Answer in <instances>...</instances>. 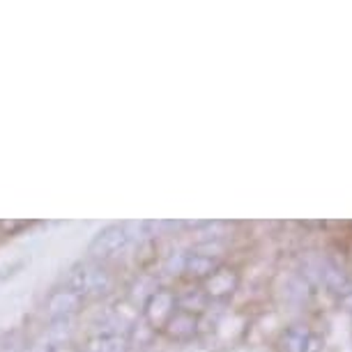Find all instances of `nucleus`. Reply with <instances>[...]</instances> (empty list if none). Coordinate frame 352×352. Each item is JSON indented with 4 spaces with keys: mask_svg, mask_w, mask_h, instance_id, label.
Listing matches in <instances>:
<instances>
[{
    "mask_svg": "<svg viewBox=\"0 0 352 352\" xmlns=\"http://www.w3.org/2000/svg\"><path fill=\"white\" fill-rule=\"evenodd\" d=\"M136 242L138 240L131 223H109L90 237L85 258L116 267L118 263H122L124 256H131V249H134Z\"/></svg>",
    "mask_w": 352,
    "mask_h": 352,
    "instance_id": "2",
    "label": "nucleus"
},
{
    "mask_svg": "<svg viewBox=\"0 0 352 352\" xmlns=\"http://www.w3.org/2000/svg\"><path fill=\"white\" fill-rule=\"evenodd\" d=\"M60 285L74 290L85 302H109L118 295V274L116 267L102 265L90 258H81L65 272Z\"/></svg>",
    "mask_w": 352,
    "mask_h": 352,
    "instance_id": "1",
    "label": "nucleus"
},
{
    "mask_svg": "<svg viewBox=\"0 0 352 352\" xmlns=\"http://www.w3.org/2000/svg\"><path fill=\"white\" fill-rule=\"evenodd\" d=\"M159 278L157 274L152 270L148 272H134V276L129 278V283L124 285V292H122V297L127 300L129 304H134V307L141 311V307L145 304V300L159 288Z\"/></svg>",
    "mask_w": 352,
    "mask_h": 352,
    "instance_id": "6",
    "label": "nucleus"
},
{
    "mask_svg": "<svg viewBox=\"0 0 352 352\" xmlns=\"http://www.w3.org/2000/svg\"><path fill=\"white\" fill-rule=\"evenodd\" d=\"M198 331V316H191V314H184V311H177L175 316L170 318L168 322H166V327L162 329L164 338H168V341H189V338H194Z\"/></svg>",
    "mask_w": 352,
    "mask_h": 352,
    "instance_id": "7",
    "label": "nucleus"
},
{
    "mask_svg": "<svg viewBox=\"0 0 352 352\" xmlns=\"http://www.w3.org/2000/svg\"><path fill=\"white\" fill-rule=\"evenodd\" d=\"M25 265H28V261H25V258H16V261H12V263L0 265V283H5V281H10V278H14L19 272L25 267Z\"/></svg>",
    "mask_w": 352,
    "mask_h": 352,
    "instance_id": "11",
    "label": "nucleus"
},
{
    "mask_svg": "<svg viewBox=\"0 0 352 352\" xmlns=\"http://www.w3.org/2000/svg\"><path fill=\"white\" fill-rule=\"evenodd\" d=\"M85 309H88V302L81 295H76L74 290L58 283L56 288H51L44 295L42 302L44 327H49V324H76L78 318L85 314Z\"/></svg>",
    "mask_w": 352,
    "mask_h": 352,
    "instance_id": "3",
    "label": "nucleus"
},
{
    "mask_svg": "<svg viewBox=\"0 0 352 352\" xmlns=\"http://www.w3.org/2000/svg\"><path fill=\"white\" fill-rule=\"evenodd\" d=\"M30 226H32V221H23V219H0V242L21 235V232L28 230Z\"/></svg>",
    "mask_w": 352,
    "mask_h": 352,
    "instance_id": "10",
    "label": "nucleus"
},
{
    "mask_svg": "<svg viewBox=\"0 0 352 352\" xmlns=\"http://www.w3.org/2000/svg\"><path fill=\"white\" fill-rule=\"evenodd\" d=\"M212 270H214V265H212L205 256H196L191 254L187 256V261H184V276L187 278H194V281H201V278H208L212 274Z\"/></svg>",
    "mask_w": 352,
    "mask_h": 352,
    "instance_id": "9",
    "label": "nucleus"
},
{
    "mask_svg": "<svg viewBox=\"0 0 352 352\" xmlns=\"http://www.w3.org/2000/svg\"><path fill=\"white\" fill-rule=\"evenodd\" d=\"M175 314H177L175 288H166V285H159L141 307V320L148 324L152 331H157V334H162L166 322Z\"/></svg>",
    "mask_w": 352,
    "mask_h": 352,
    "instance_id": "4",
    "label": "nucleus"
},
{
    "mask_svg": "<svg viewBox=\"0 0 352 352\" xmlns=\"http://www.w3.org/2000/svg\"><path fill=\"white\" fill-rule=\"evenodd\" d=\"M81 352H129L127 331L116 324L90 327L81 343H76Z\"/></svg>",
    "mask_w": 352,
    "mask_h": 352,
    "instance_id": "5",
    "label": "nucleus"
},
{
    "mask_svg": "<svg viewBox=\"0 0 352 352\" xmlns=\"http://www.w3.org/2000/svg\"><path fill=\"white\" fill-rule=\"evenodd\" d=\"M32 338L25 327H8L0 329V352H30Z\"/></svg>",
    "mask_w": 352,
    "mask_h": 352,
    "instance_id": "8",
    "label": "nucleus"
}]
</instances>
